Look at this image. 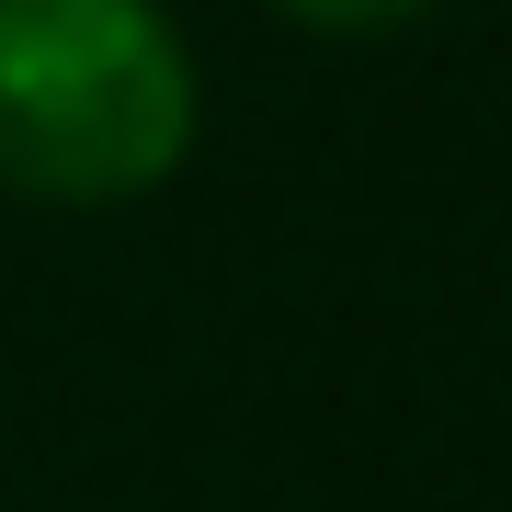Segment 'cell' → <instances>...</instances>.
I'll list each match as a JSON object with an SVG mask.
<instances>
[{"label": "cell", "mask_w": 512, "mask_h": 512, "mask_svg": "<svg viewBox=\"0 0 512 512\" xmlns=\"http://www.w3.org/2000/svg\"><path fill=\"white\" fill-rule=\"evenodd\" d=\"M205 80L160 0H0V194L137 205L194 160Z\"/></svg>", "instance_id": "1"}, {"label": "cell", "mask_w": 512, "mask_h": 512, "mask_svg": "<svg viewBox=\"0 0 512 512\" xmlns=\"http://www.w3.org/2000/svg\"><path fill=\"white\" fill-rule=\"evenodd\" d=\"M274 12L296 23V35H399V23H421V12H433V0H274Z\"/></svg>", "instance_id": "2"}]
</instances>
